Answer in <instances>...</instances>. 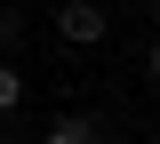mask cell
Returning <instances> with one entry per match:
<instances>
[{
  "mask_svg": "<svg viewBox=\"0 0 160 144\" xmlns=\"http://www.w3.org/2000/svg\"><path fill=\"white\" fill-rule=\"evenodd\" d=\"M152 16H160V0H152Z\"/></svg>",
  "mask_w": 160,
  "mask_h": 144,
  "instance_id": "obj_6",
  "label": "cell"
},
{
  "mask_svg": "<svg viewBox=\"0 0 160 144\" xmlns=\"http://www.w3.org/2000/svg\"><path fill=\"white\" fill-rule=\"evenodd\" d=\"M112 32V8L104 0H56V40L64 48H96Z\"/></svg>",
  "mask_w": 160,
  "mask_h": 144,
  "instance_id": "obj_1",
  "label": "cell"
},
{
  "mask_svg": "<svg viewBox=\"0 0 160 144\" xmlns=\"http://www.w3.org/2000/svg\"><path fill=\"white\" fill-rule=\"evenodd\" d=\"M16 104H24V72H16V64H0V120H8Z\"/></svg>",
  "mask_w": 160,
  "mask_h": 144,
  "instance_id": "obj_2",
  "label": "cell"
},
{
  "mask_svg": "<svg viewBox=\"0 0 160 144\" xmlns=\"http://www.w3.org/2000/svg\"><path fill=\"white\" fill-rule=\"evenodd\" d=\"M40 144H96V128H88V120H56Z\"/></svg>",
  "mask_w": 160,
  "mask_h": 144,
  "instance_id": "obj_3",
  "label": "cell"
},
{
  "mask_svg": "<svg viewBox=\"0 0 160 144\" xmlns=\"http://www.w3.org/2000/svg\"><path fill=\"white\" fill-rule=\"evenodd\" d=\"M144 80H160V40H152V48H144Z\"/></svg>",
  "mask_w": 160,
  "mask_h": 144,
  "instance_id": "obj_5",
  "label": "cell"
},
{
  "mask_svg": "<svg viewBox=\"0 0 160 144\" xmlns=\"http://www.w3.org/2000/svg\"><path fill=\"white\" fill-rule=\"evenodd\" d=\"M0 48H24V8H0Z\"/></svg>",
  "mask_w": 160,
  "mask_h": 144,
  "instance_id": "obj_4",
  "label": "cell"
},
{
  "mask_svg": "<svg viewBox=\"0 0 160 144\" xmlns=\"http://www.w3.org/2000/svg\"><path fill=\"white\" fill-rule=\"evenodd\" d=\"M152 144H160V128H152Z\"/></svg>",
  "mask_w": 160,
  "mask_h": 144,
  "instance_id": "obj_7",
  "label": "cell"
}]
</instances>
